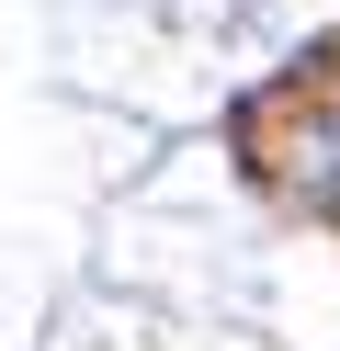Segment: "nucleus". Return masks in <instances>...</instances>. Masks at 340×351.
Segmentation results:
<instances>
[{"mask_svg": "<svg viewBox=\"0 0 340 351\" xmlns=\"http://www.w3.org/2000/svg\"><path fill=\"white\" fill-rule=\"evenodd\" d=\"M227 147L261 182V204H284L317 238H340V34H317L295 69H272L261 91H238Z\"/></svg>", "mask_w": 340, "mask_h": 351, "instance_id": "obj_1", "label": "nucleus"}]
</instances>
